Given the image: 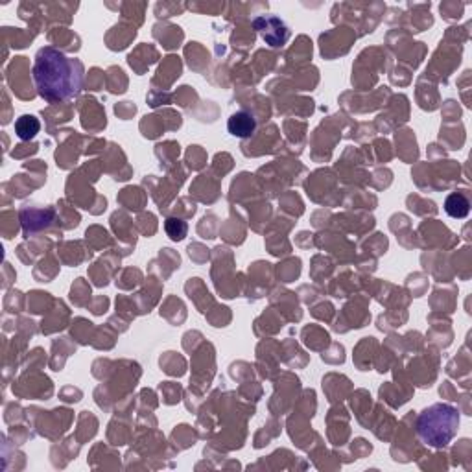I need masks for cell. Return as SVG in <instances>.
<instances>
[{
  "label": "cell",
  "mask_w": 472,
  "mask_h": 472,
  "mask_svg": "<svg viewBox=\"0 0 472 472\" xmlns=\"http://www.w3.org/2000/svg\"><path fill=\"white\" fill-rule=\"evenodd\" d=\"M32 74L39 97L57 104L82 91L85 70L82 61L69 57L54 46H45L35 54Z\"/></svg>",
  "instance_id": "1"
},
{
  "label": "cell",
  "mask_w": 472,
  "mask_h": 472,
  "mask_svg": "<svg viewBox=\"0 0 472 472\" xmlns=\"http://www.w3.org/2000/svg\"><path fill=\"white\" fill-rule=\"evenodd\" d=\"M459 410L452 404L437 402L422 410L417 417V436L432 449H445L458 436Z\"/></svg>",
  "instance_id": "2"
},
{
  "label": "cell",
  "mask_w": 472,
  "mask_h": 472,
  "mask_svg": "<svg viewBox=\"0 0 472 472\" xmlns=\"http://www.w3.org/2000/svg\"><path fill=\"white\" fill-rule=\"evenodd\" d=\"M255 28L258 30L262 39H264L270 46H273V48L282 46L286 41H288L290 37L288 26H286L279 17H273V15L258 17L257 21H255Z\"/></svg>",
  "instance_id": "3"
},
{
  "label": "cell",
  "mask_w": 472,
  "mask_h": 472,
  "mask_svg": "<svg viewBox=\"0 0 472 472\" xmlns=\"http://www.w3.org/2000/svg\"><path fill=\"white\" fill-rule=\"evenodd\" d=\"M227 129H229V133L234 135V137L240 138H248L255 133V129H257V120L251 113L248 111H236L234 115H231L229 122H227Z\"/></svg>",
  "instance_id": "4"
},
{
  "label": "cell",
  "mask_w": 472,
  "mask_h": 472,
  "mask_svg": "<svg viewBox=\"0 0 472 472\" xmlns=\"http://www.w3.org/2000/svg\"><path fill=\"white\" fill-rule=\"evenodd\" d=\"M445 212L450 218H456V220H463L467 218L468 212H471V202L461 192L450 194L445 199Z\"/></svg>",
  "instance_id": "5"
},
{
  "label": "cell",
  "mask_w": 472,
  "mask_h": 472,
  "mask_svg": "<svg viewBox=\"0 0 472 472\" xmlns=\"http://www.w3.org/2000/svg\"><path fill=\"white\" fill-rule=\"evenodd\" d=\"M39 120L32 115H24L15 122V133H17L18 138H23V141H30V138L35 137L39 133Z\"/></svg>",
  "instance_id": "6"
},
{
  "label": "cell",
  "mask_w": 472,
  "mask_h": 472,
  "mask_svg": "<svg viewBox=\"0 0 472 472\" xmlns=\"http://www.w3.org/2000/svg\"><path fill=\"white\" fill-rule=\"evenodd\" d=\"M165 229L172 240H183L187 236V224L183 220H177V218H168Z\"/></svg>",
  "instance_id": "7"
}]
</instances>
